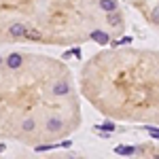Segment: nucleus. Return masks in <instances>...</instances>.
I'll list each match as a JSON object with an SVG mask.
<instances>
[{
    "label": "nucleus",
    "mask_w": 159,
    "mask_h": 159,
    "mask_svg": "<svg viewBox=\"0 0 159 159\" xmlns=\"http://www.w3.org/2000/svg\"><path fill=\"white\" fill-rule=\"evenodd\" d=\"M91 38H93V40H96L98 45H106L110 36L106 34V32H102V30H96V32H91Z\"/></svg>",
    "instance_id": "1"
},
{
    "label": "nucleus",
    "mask_w": 159,
    "mask_h": 159,
    "mask_svg": "<svg viewBox=\"0 0 159 159\" xmlns=\"http://www.w3.org/2000/svg\"><path fill=\"white\" fill-rule=\"evenodd\" d=\"M7 64H9V68H13V70L19 68V66H21V55H19V53H11L9 60H7Z\"/></svg>",
    "instance_id": "2"
},
{
    "label": "nucleus",
    "mask_w": 159,
    "mask_h": 159,
    "mask_svg": "<svg viewBox=\"0 0 159 159\" xmlns=\"http://www.w3.org/2000/svg\"><path fill=\"white\" fill-rule=\"evenodd\" d=\"M11 34H13V36H17V38L25 36V25L19 24V21H17V24H13L11 25Z\"/></svg>",
    "instance_id": "3"
},
{
    "label": "nucleus",
    "mask_w": 159,
    "mask_h": 159,
    "mask_svg": "<svg viewBox=\"0 0 159 159\" xmlns=\"http://www.w3.org/2000/svg\"><path fill=\"white\" fill-rule=\"evenodd\" d=\"M100 7H102V11H117V0H100Z\"/></svg>",
    "instance_id": "4"
},
{
    "label": "nucleus",
    "mask_w": 159,
    "mask_h": 159,
    "mask_svg": "<svg viewBox=\"0 0 159 159\" xmlns=\"http://www.w3.org/2000/svg\"><path fill=\"white\" fill-rule=\"evenodd\" d=\"M115 153L117 155H134L136 148L134 147H115Z\"/></svg>",
    "instance_id": "5"
},
{
    "label": "nucleus",
    "mask_w": 159,
    "mask_h": 159,
    "mask_svg": "<svg viewBox=\"0 0 159 159\" xmlns=\"http://www.w3.org/2000/svg\"><path fill=\"white\" fill-rule=\"evenodd\" d=\"M47 129H49V132H57V129H61V121H60V119H49Z\"/></svg>",
    "instance_id": "6"
},
{
    "label": "nucleus",
    "mask_w": 159,
    "mask_h": 159,
    "mask_svg": "<svg viewBox=\"0 0 159 159\" xmlns=\"http://www.w3.org/2000/svg\"><path fill=\"white\" fill-rule=\"evenodd\" d=\"M53 93H55V96H64V93H68V85H66V83H57V85L53 87Z\"/></svg>",
    "instance_id": "7"
},
{
    "label": "nucleus",
    "mask_w": 159,
    "mask_h": 159,
    "mask_svg": "<svg viewBox=\"0 0 159 159\" xmlns=\"http://www.w3.org/2000/svg\"><path fill=\"white\" fill-rule=\"evenodd\" d=\"M119 21H121V19H119V15H117L115 11H110V13H108V24H110V25H117Z\"/></svg>",
    "instance_id": "8"
},
{
    "label": "nucleus",
    "mask_w": 159,
    "mask_h": 159,
    "mask_svg": "<svg viewBox=\"0 0 159 159\" xmlns=\"http://www.w3.org/2000/svg\"><path fill=\"white\" fill-rule=\"evenodd\" d=\"M25 38H30V40H38V38H40V32H36V30H25Z\"/></svg>",
    "instance_id": "9"
},
{
    "label": "nucleus",
    "mask_w": 159,
    "mask_h": 159,
    "mask_svg": "<svg viewBox=\"0 0 159 159\" xmlns=\"http://www.w3.org/2000/svg\"><path fill=\"white\" fill-rule=\"evenodd\" d=\"M34 125H36V123L32 121V119H28V121H24V129H25V132H32V129H34Z\"/></svg>",
    "instance_id": "10"
},
{
    "label": "nucleus",
    "mask_w": 159,
    "mask_h": 159,
    "mask_svg": "<svg viewBox=\"0 0 159 159\" xmlns=\"http://www.w3.org/2000/svg\"><path fill=\"white\" fill-rule=\"evenodd\" d=\"M147 132H148L151 136H153V138H159V129H157V127H148Z\"/></svg>",
    "instance_id": "11"
},
{
    "label": "nucleus",
    "mask_w": 159,
    "mask_h": 159,
    "mask_svg": "<svg viewBox=\"0 0 159 159\" xmlns=\"http://www.w3.org/2000/svg\"><path fill=\"white\" fill-rule=\"evenodd\" d=\"M102 127H104L106 132H112V129H115V123H102Z\"/></svg>",
    "instance_id": "12"
},
{
    "label": "nucleus",
    "mask_w": 159,
    "mask_h": 159,
    "mask_svg": "<svg viewBox=\"0 0 159 159\" xmlns=\"http://www.w3.org/2000/svg\"><path fill=\"white\" fill-rule=\"evenodd\" d=\"M2 151H4V144H0V153H2Z\"/></svg>",
    "instance_id": "13"
}]
</instances>
